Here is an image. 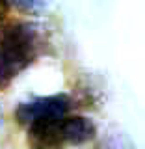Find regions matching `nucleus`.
<instances>
[{
	"label": "nucleus",
	"instance_id": "3",
	"mask_svg": "<svg viewBox=\"0 0 145 149\" xmlns=\"http://www.w3.org/2000/svg\"><path fill=\"white\" fill-rule=\"evenodd\" d=\"M73 108V99L67 93H54L46 97H34L30 101H24L15 108V119L19 125L26 127L37 118H45L50 114H65L71 112Z\"/></svg>",
	"mask_w": 145,
	"mask_h": 149
},
{
	"label": "nucleus",
	"instance_id": "2",
	"mask_svg": "<svg viewBox=\"0 0 145 149\" xmlns=\"http://www.w3.org/2000/svg\"><path fill=\"white\" fill-rule=\"evenodd\" d=\"M26 142L30 149H67L95 138V123L78 114H50L26 125Z\"/></svg>",
	"mask_w": 145,
	"mask_h": 149
},
{
	"label": "nucleus",
	"instance_id": "4",
	"mask_svg": "<svg viewBox=\"0 0 145 149\" xmlns=\"http://www.w3.org/2000/svg\"><path fill=\"white\" fill-rule=\"evenodd\" d=\"M6 4L22 15H41L50 8L52 0H6Z\"/></svg>",
	"mask_w": 145,
	"mask_h": 149
},
{
	"label": "nucleus",
	"instance_id": "5",
	"mask_svg": "<svg viewBox=\"0 0 145 149\" xmlns=\"http://www.w3.org/2000/svg\"><path fill=\"white\" fill-rule=\"evenodd\" d=\"M8 11H9V6L6 4V0H0V24L4 22V19H6V15H8Z\"/></svg>",
	"mask_w": 145,
	"mask_h": 149
},
{
	"label": "nucleus",
	"instance_id": "1",
	"mask_svg": "<svg viewBox=\"0 0 145 149\" xmlns=\"http://www.w3.org/2000/svg\"><path fill=\"white\" fill-rule=\"evenodd\" d=\"M49 47L45 28L32 21L0 24V90H6L19 74L45 54Z\"/></svg>",
	"mask_w": 145,
	"mask_h": 149
},
{
	"label": "nucleus",
	"instance_id": "6",
	"mask_svg": "<svg viewBox=\"0 0 145 149\" xmlns=\"http://www.w3.org/2000/svg\"><path fill=\"white\" fill-rule=\"evenodd\" d=\"M0 118H2V114H0Z\"/></svg>",
	"mask_w": 145,
	"mask_h": 149
}]
</instances>
